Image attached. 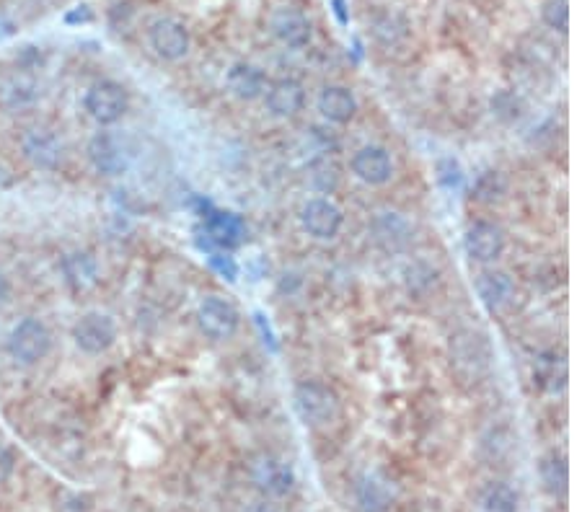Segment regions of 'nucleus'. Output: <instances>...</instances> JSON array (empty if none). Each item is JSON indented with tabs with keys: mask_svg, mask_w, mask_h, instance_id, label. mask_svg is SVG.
<instances>
[{
	"mask_svg": "<svg viewBox=\"0 0 582 512\" xmlns=\"http://www.w3.org/2000/svg\"><path fill=\"white\" fill-rule=\"evenodd\" d=\"M8 298H11V280L0 272V306L8 303Z\"/></svg>",
	"mask_w": 582,
	"mask_h": 512,
	"instance_id": "c756f323",
	"label": "nucleus"
},
{
	"mask_svg": "<svg viewBox=\"0 0 582 512\" xmlns=\"http://www.w3.org/2000/svg\"><path fill=\"white\" fill-rule=\"evenodd\" d=\"M464 249L471 262L495 264L505 251V233L500 231V225L479 220V223L469 225L464 236Z\"/></svg>",
	"mask_w": 582,
	"mask_h": 512,
	"instance_id": "ddd939ff",
	"label": "nucleus"
},
{
	"mask_svg": "<svg viewBox=\"0 0 582 512\" xmlns=\"http://www.w3.org/2000/svg\"><path fill=\"white\" fill-rule=\"evenodd\" d=\"M70 337L83 355H104L117 342V324L109 313L88 311L73 324Z\"/></svg>",
	"mask_w": 582,
	"mask_h": 512,
	"instance_id": "0eeeda50",
	"label": "nucleus"
},
{
	"mask_svg": "<svg viewBox=\"0 0 582 512\" xmlns=\"http://www.w3.org/2000/svg\"><path fill=\"white\" fill-rule=\"evenodd\" d=\"M197 326L207 339L228 342L236 337L238 326H241V313L231 300L220 298V295H207L197 306Z\"/></svg>",
	"mask_w": 582,
	"mask_h": 512,
	"instance_id": "6e6552de",
	"label": "nucleus"
},
{
	"mask_svg": "<svg viewBox=\"0 0 582 512\" xmlns=\"http://www.w3.org/2000/svg\"><path fill=\"white\" fill-rule=\"evenodd\" d=\"M148 47L163 63H179L192 50V34L174 16H158L148 26Z\"/></svg>",
	"mask_w": 582,
	"mask_h": 512,
	"instance_id": "423d86ee",
	"label": "nucleus"
},
{
	"mask_svg": "<svg viewBox=\"0 0 582 512\" xmlns=\"http://www.w3.org/2000/svg\"><path fill=\"white\" fill-rule=\"evenodd\" d=\"M65 21H68V24H78V21H91V11H88V6H78L76 11L65 16Z\"/></svg>",
	"mask_w": 582,
	"mask_h": 512,
	"instance_id": "c85d7f7f",
	"label": "nucleus"
},
{
	"mask_svg": "<svg viewBox=\"0 0 582 512\" xmlns=\"http://www.w3.org/2000/svg\"><path fill=\"white\" fill-rule=\"evenodd\" d=\"M541 481H544V489L554 497H562L567 494V484H570V469H567V461L562 456H549L541 461Z\"/></svg>",
	"mask_w": 582,
	"mask_h": 512,
	"instance_id": "b1692460",
	"label": "nucleus"
},
{
	"mask_svg": "<svg viewBox=\"0 0 582 512\" xmlns=\"http://www.w3.org/2000/svg\"><path fill=\"white\" fill-rule=\"evenodd\" d=\"M370 233L383 251H404L414 241L412 223L401 213H378L370 223Z\"/></svg>",
	"mask_w": 582,
	"mask_h": 512,
	"instance_id": "f3484780",
	"label": "nucleus"
},
{
	"mask_svg": "<svg viewBox=\"0 0 582 512\" xmlns=\"http://www.w3.org/2000/svg\"><path fill=\"white\" fill-rule=\"evenodd\" d=\"M251 481L270 497H285L295 487V474L290 463L277 456H259L251 463Z\"/></svg>",
	"mask_w": 582,
	"mask_h": 512,
	"instance_id": "4468645a",
	"label": "nucleus"
},
{
	"mask_svg": "<svg viewBox=\"0 0 582 512\" xmlns=\"http://www.w3.org/2000/svg\"><path fill=\"white\" fill-rule=\"evenodd\" d=\"M474 288L489 313L507 311L515 303V293H518L513 277L507 272H500V269H484L482 275L476 277Z\"/></svg>",
	"mask_w": 582,
	"mask_h": 512,
	"instance_id": "2eb2a0df",
	"label": "nucleus"
},
{
	"mask_svg": "<svg viewBox=\"0 0 582 512\" xmlns=\"http://www.w3.org/2000/svg\"><path fill=\"white\" fill-rule=\"evenodd\" d=\"M207 233L218 246H238L244 241V223L233 213H215L207 223Z\"/></svg>",
	"mask_w": 582,
	"mask_h": 512,
	"instance_id": "4be33fe9",
	"label": "nucleus"
},
{
	"mask_svg": "<svg viewBox=\"0 0 582 512\" xmlns=\"http://www.w3.org/2000/svg\"><path fill=\"white\" fill-rule=\"evenodd\" d=\"M37 91H34V83L26 81H11L6 86V99L11 101V107H24V104H32Z\"/></svg>",
	"mask_w": 582,
	"mask_h": 512,
	"instance_id": "a878e982",
	"label": "nucleus"
},
{
	"mask_svg": "<svg viewBox=\"0 0 582 512\" xmlns=\"http://www.w3.org/2000/svg\"><path fill=\"white\" fill-rule=\"evenodd\" d=\"M88 161L101 176H122L127 174L132 163V148L127 138L119 132L99 130L94 138L88 140Z\"/></svg>",
	"mask_w": 582,
	"mask_h": 512,
	"instance_id": "39448f33",
	"label": "nucleus"
},
{
	"mask_svg": "<svg viewBox=\"0 0 582 512\" xmlns=\"http://www.w3.org/2000/svg\"><path fill=\"white\" fill-rule=\"evenodd\" d=\"M295 412L301 422L313 430L329 427L339 414V399L332 388L321 381H301L293 391Z\"/></svg>",
	"mask_w": 582,
	"mask_h": 512,
	"instance_id": "7ed1b4c3",
	"label": "nucleus"
},
{
	"mask_svg": "<svg viewBox=\"0 0 582 512\" xmlns=\"http://www.w3.org/2000/svg\"><path fill=\"white\" fill-rule=\"evenodd\" d=\"M63 275L70 290L76 293H86L99 285V262L88 251H73L63 259Z\"/></svg>",
	"mask_w": 582,
	"mask_h": 512,
	"instance_id": "aec40b11",
	"label": "nucleus"
},
{
	"mask_svg": "<svg viewBox=\"0 0 582 512\" xmlns=\"http://www.w3.org/2000/svg\"><path fill=\"white\" fill-rule=\"evenodd\" d=\"M350 169L368 187H383L394 176V161H391V153L381 145H363L355 150Z\"/></svg>",
	"mask_w": 582,
	"mask_h": 512,
	"instance_id": "f8f14e48",
	"label": "nucleus"
},
{
	"mask_svg": "<svg viewBox=\"0 0 582 512\" xmlns=\"http://www.w3.org/2000/svg\"><path fill=\"white\" fill-rule=\"evenodd\" d=\"M541 21H544L549 29L559 34H567L570 29V3L567 0H544L541 6Z\"/></svg>",
	"mask_w": 582,
	"mask_h": 512,
	"instance_id": "393cba45",
	"label": "nucleus"
},
{
	"mask_svg": "<svg viewBox=\"0 0 582 512\" xmlns=\"http://www.w3.org/2000/svg\"><path fill=\"white\" fill-rule=\"evenodd\" d=\"M226 86L238 101H254L259 96H264L270 83H267V78H264V73L257 65L236 63L226 73Z\"/></svg>",
	"mask_w": 582,
	"mask_h": 512,
	"instance_id": "6ab92c4d",
	"label": "nucleus"
},
{
	"mask_svg": "<svg viewBox=\"0 0 582 512\" xmlns=\"http://www.w3.org/2000/svg\"><path fill=\"white\" fill-rule=\"evenodd\" d=\"M52 350V331L37 316H26L19 324H13L6 339V352L13 363L21 368H34L50 355Z\"/></svg>",
	"mask_w": 582,
	"mask_h": 512,
	"instance_id": "f03ea898",
	"label": "nucleus"
},
{
	"mask_svg": "<svg viewBox=\"0 0 582 512\" xmlns=\"http://www.w3.org/2000/svg\"><path fill=\"white\" fill-rule=\"evenodd\" d=\"M301 225L308 236L319 238V241H329V238H337L342 231V223H345V215L334 205L332 200L326 197H313L306 205L301 207Z\"/></svg>",
	"mask_w": 582,
	"mask_h": 512,
	"instance_id": "9d476101",
	"label": "nucleus"
},
{
	"mask_svg": "<svg viewBox=\"0 0 582 512\" xmlns=\"http://www.w3.org/2000/svg\"><path fill=\"white\" fill-rule=\"evenodd\" d=\"M83 109L99 127H112L130 109V94L122 83L104 78V81H96L86 88Z\"/></svg>",
	"mask_w": 582,
	"mask_h": 512,
	"instance_id": "20e7f679",
	"label": "nucleus"
},
{
	"mask_svg": "<svg viewBox=\"0 0 582 512\" xmlns=\"http://www.w3.org/2000/svg\"><path fill=\"white\" fill-rule=\"evenodd\" d=\"M303 104H306V88L295 78H280L264 91V107L277 119L295 117L303 109Z\"/></svg>",
	"mask_w": 582,
	"mask_h": 512,
	"instance_id": "dca6fc26",
	"label": "nucleus"
},
{
	"mask_svg": "<svg viewBox=\"0 0 582 512\" xmlns=\"http://www.w3.org/2000/svg\"><path fill=\"white\" fill-rule=\"evenodd\" d=\"M355 494H357V505H360V510L363 512H383L388 505H391V497H394L386 481L378 479L376 474H368L357 481Z\"/></svg>",
	"mask_w": 582,
	"mask_h": 512,
	"instance_id": "412c9836",
	"label": "nucleus"
},
{
	"mask_svg": "<svg viewBox=\"0 0 582 512\" xmlns=\"http://www.w3.org/2000/svg\"><path fill=\"white\" fill-rule=\"evenodd\" d=\"M244 512H280L275 505H270V502H254V505L246 507Z\"/></svg>",
	"mask_w": 582,
	"mask_h": 512,
	"instance_id": "7c9ffc66",
	"label": "nucleus"
},
{
	"mask_svg": "<svg viewBox=\"0 0 582 512\" xmlns=\"http://www.w3.org/2000/svg\"><path fill=\"white\" fill-rule=\"evenodd\" d=\"M270 32L277 42L290 50H301L311 42L313 26L303 11L293 6H280L270 13Z\"/></svg>",
	"mask_w": 582,
	"mask_h": 512,
	"instance_id": "9b49d317",
	"label": "nucleus"
},
{
	"mask_svg": "<svg viewBox=\"0 0 582 512\" xmlns=\"http://www.w3.org/2000/svg\"><path fill=\"white\" fill-rule=\"evenodd\" d=\"M316 109H319L321 117L332 125H350L357 114V99L347 86H324L316 96Z\"/></svg>",
	"mask_w": 582,
	"mask_h": 512,
	"instance_id": "a211bd4d",
	"label": "nucleus"
},
{
	"mask_svg": "<svg viewBox=\"0 0 582 512\" xmlns=\"http://www.w3.org/2000/svg\"><path fill=\"white\" fill-rule=\"evenodd\" d=\"M13 466H16V458H13L11 448H8L6 443H0V487L11 479Z\"/></svg>",
	"mask_w": 582,
	"mask_h": 512,
	"instance_id": "cd10ccee",
	"label": "nucleus"
},
{
	"mask_svg": "<svg viewBox=\"0 0 582 512\" xmlns=\"http://www.w3.org/2000/svg\"><path fill=\"white\" fill-rule=\"evenodd\" d=\"M11 182H13V176H11V171L0 163V189H6V187H11Z\"/></svg>",
	"mask_w": 582,
	"mask_h": 512,
	"instance_id": "2f4dec72",
	"label": "nucleus"
},
{
	"mask_svg": "<svg viewBox=\"0 0 582 512\" xmlns=\"http://www.w3.org/2000/svg\"><path fill=\"white\" fill-rule=\"evenodd\" d=\"M21 153L34 169L55 171L65 161V140L52 127H29L21 135Z\"/></svg>",
	"mask_w": 582,
	"mask_h": 512,
	"instance_id": "1a4fd4ad",
	"label": "nucleus"
},
{
	"mask_svg": "<svg viewBox=\"0 0 582 512\" xmlns=\"http://www.w3.org/2000/svg\"><path fill=\"white\" fill-rule=\"evenodd\" d=\"M479 512H518V492L505 481H492L479 494Z\"/></svg>",
	"mask_w": 582,
	"mask_h": 512,
	"instance_id": "5701e85b",
	"label": "nucleus"
},
{
	"mask_svg": "<svg viewBox=\"0 0 582 512\" xmlns=\"http://www.w3.org/2000/svg\"><path fill=\"white\" fill-rule=\"evenodd\" d=\"M492 112L502 119H518L520 117V101L515 99L510 91H502L492 99Z\"/></svg>",
	"mask_w": 582,
	"mask_h": 512,
	"instance_id": "bb28decb",
	"label": "nucleus"
},
{
	"mask_svg": "<svg viewBox=\"0 0 582 512\" xmlns=\"http://www.w3.org/2000/svg\"><path fill=\"white\" fill-rule=\"evenodd\" d=\"M451 368L464 383H482L492 370V347L482 331H458L451 339Z\"/></svg>",
	"mask_w": 582,
	"mask_h": 512,
	"instance_id": "f257e3e1",
	"label": "nucleus"
}]
</instances>
